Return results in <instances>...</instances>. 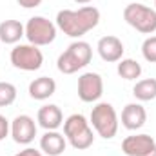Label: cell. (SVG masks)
<instances>
[{"label": "cell", "instance_id": "obj_1", "mask_svg": "<svg viewBox=\"0 0 156 156\" xmlns=\"http://www.w3.org/2000/svg\"><path fill=\"white\" fill-rule=\"evenodd\" d=\"M100 22V11L93 5H83L80 9H62L56 15V27L71 37L80 38L91 29H94Z\"/></svg>", "mask_w": 156, "mask_h": 156}, {"label": "cell", "instance_id": "obj_2", "mask_svg": "<svg viewBox=\"0 0 156 156\" xmlns=\"http://www.w3.org/2000/svg\"><path fill=\"white\" fill-rule=\"evenodd\" d=\"M93 58V49L87 42L76 40L73 42L56 60V67L64 75H73L80 69H83Z\"/></svg>", "mask_w": 156, "mask_h": 156}, {"label": "cell", "instance_id": "obj_3", "mask_svg": "<svg viewBox=\"0 0 156 156\" xmlns=\"http://www.w3.org/2000/svg\"><path fill=\"white\" fill-rule=\"evenodd\" d=\"M64 136L71 147L78 151L89 149L94 142L93 129L83 115H71L67 120H64Z\"/></svg>", "mask_w": 156, "mask_h": 156}, {"label": "cell", "instance_id": "obj_4", "mask_svg": "<svg viewBox=\"0 0 156 156\" xmlns=\"http://www.w3.org/2000/svg\"><path fill=\"white\" fill-rule=\"evenodd\" d=\"M91 125L104 140L115 138L118 133V115L115 107L107 102H100L91 111Z\"/></svg>", "mask_w": 156, "mask_h": 156}, {"label": "cell", "instance_id": "obj_5", "mask_svg": "<svg viewBox=\"0 0 156 156\" xmlns=\"http://www.w3.org/2000/svg\"><path fill=\"white\" fill-rule=\"evenodd\" d=\"M123 20L144 35H153L156 31V9H151L144 4H129L123 9Z\"/></svg>", "mask_w": 156, "mask_h": 156}, {"label": "cell", "instance_id": "obj_6", "mask_svg": "<svg viewBox=\"0 0 156 156\" xmlns=\"http://www.w3.org/2000/svg\"><path fill=\"white\" fill-rule=\"evenodd\" d=\"M11 64L20 71H38L44 64V55L33 44H16L11 49Z\"/></svg>", "mask_w": 156, "mask_h": 156}, {"label": "cell", "instance_id": "obj_7", "mask_svg": "<svg viewBox=\"0 0 156 156\" xmlns=\"http://www.w3.org/2000/svg\"><path fill=\"white\" fill-rule=\"evenodd\" d=\"M24 27H26V38L37 47L49 45L56 38V26L45 16H31Z\"/></svg>", "mask_w": 156, "mask_h": 156}, {"label": "cell", "instance_id": "obj_8", "mask_svg": "<svg viewBox=\"0 0 156 156\" xmlns=\"http://www.w3.org/2000/svg\"><path fill=\"white\" fill-rule=\"evenodd\" d=\"M104 94V80L98 73H83L78 78V98L85 104L98 102Z\"/></svg>", "mask_w": 156, "mask_h": 156}, {"label": "cell", "instance_id": "obj_9", "mask_svg": "<svg viewBox=\"0 0 156 156\" xmlns=\"http://www.w3.org/2000/svg\"><path fill=\"white\" fill-rule=\"evenodd\" d=\"M11 136L20 145H29L37 136V123L29 115H20L11 122Z\"/></svg>", "mask_w": 156, "mask_h": 156}, {"label": "cell", "instance_id": "obj_10", "mask_svg": "<svg viewBox=\"0 0 156 156\" xmlns=\"http://www.w3.org/2000/svg\"><path fill=\"white\" fill-rule=\"evenodd\" d=\"M156 147V142L149 134H133L122 142V153L125 156H144Z\"/></svg>", "mask_w": 156, "mask_h": 156}, {"label": "cell", "instance_id": "obj_11", "mask_svg": "<svg viewBox=\"0 0 156 156\" xmlns=\"http://www.w3.org/2000/svg\"><path fill=\"white\" fill-rule=\"evenodd\" d=\"M96 49H98L100 58H102L104 62H109V64H113V62H120L122 56H123V51H125L122 40L118 38V37H113V35L102 37V38L98 40Z\"/></svg>", "mask_w": 156, "mask_h": 156}, {"label": "cell", "instance_id": "obj_12", "mask_svg": "<svg viewBox=\"0 0 156 156\" xmlns=\"http://www.w3.org/2000/svg\"><path fill=\"white\" fill-rule=\"evenodd\" d=\"M147 122V111L142 104H127L122 111V125L129 131L142 129Z\"/></svg>", "mask_w": 156, "mask_h": 156}, {"label": "cell", "instance_id": "obj_13", "mask_svg": "<svg viewBox=\"0 0 156 156\" xmlns=\"http://www.w3.org/2000/svg\"><path fill=\"white\" fill-rule=\"evenodd\" d=\"M37 122H38L40 127H44L45 131H56L60 125H64L62 109L58 105H55V104L42 105L38 109V115H37Z\"/></svg>", "mask_w": 156, "mask_h": 156}, {"label": "cell", "instance_id": "obj_14", "mask_svg": "<svg viewBox=\"0 0 156 156\" xmlns=\"http://www.w3.org/2000/svg\"><path fill=\"white\" fill-rule=\"evenodd\" d=\"M67 147V140L58 131H45V134L40 138V149L47 156H60Z\"/></svg>", "mask_w": 156, "mask_h": 156}, {"label": "cell", "instance_id": "obj_15", "mask_svg": "<svg viewBox=\"0 0 156 156\" xmlns=\"http://www.w3.org/2000/svg\"><path fill=\"white\" fill-rule=\"evenodd\" d=\"M29 96L33 98V100H47V98H51L53 94H55V91H56V82L53 80V78L49 76H40V78H35L31 83H29Z\"/></svg>", "mask_w": 156, "mask_h": 156}, {"label": "cell", "instance_id": "obj_16", "mask_svg": "<svg viewBox=\"0 0 156 156\" xmlns=\"http://www.w3.org/2000/svg\"><path fill=\"white\" fill-rule=\"evenodd\" d=\"M22 37H26V27L18 20H4L0 24V42L2 44H18Z\"/></svg>", "mask_w": 156, "mask_h": 156}, {"label": "cell", "instance_id": "obj_17", "mask_svg": "<svg viewBox=\"0 0 156 156\" xmlns=\"http://www.w3.org/2000/svg\"><path fill=\"white\" fill-rule=\"evenodd\" d=\"M133 94L140 102L154 100L156 98V80L154 78H144V80L136 82V85L133 87Z\"/></svg>", "mask_w": 156, "mask_h": 156}, {"label": "cell", "instance_id": "obj_18", "mask_svg": "<svg viewBox=\"0 0 156 156\" xmlns=\"http://www.w3.org/2000/svg\"><path fill=\"white\" fill-rule=\"evenodd\" d=\"M116 71L120 78H123V80H136L142 75V66L133 58H122L118 62Z\"/></svg>", "mask_w": 156, "mask_h": 156}, {"label": "cell", "instance_id": "obj_19", "mask_svg": "<svg viewBox=\"0 0 156 156\" xmlns=\"http://www.w3.org/2000/svg\"><path fill=\"white\" fill-rule=\"evenodd\" d=\"M16 100V87L9 82H0V107H7Z\"/></svg>", "mask_w": 156, "mask_h": 156}, {"label": "cell", "instance_id": "obj_20", "mask_svg": "<svg viewBox=\"0 0 156 156\" xmlns=\"http://www.w3.org/2000/svg\"><path fill=\"white\" fill-rule=\"evenodd\" d=\"M142 55L147 62L156 64V37H149L142 44Z\"/></svg>", "mask_w": 156, "mask_h": 156}, {"label": "cell", "instance_id": "obj_21", "mask_svg": "<svg viewBox=\"0 0 156 156\" xmlns=\"http://www.w3.org/2000/svg\"><path fill=\"white\" fill-rule=\"evenodd\" d=\"M9 133H11V125H9V120L4 116V115H0V142H2V140H5Z\"/></svg>", "mask_w": 156, "mask_h": 156}, {"label": "cell", "instance_id": "obj_22", "mask_svg": "<svg viewBox=\"0 0 156 156\" xmlns=\"http://www.w3.org/2000/svg\"><path fill=\"white\" fill-rule=\"evenodd\" d=\"M22 7H26V9H31V7H38L40 4H42V0H16Z\"/></svg>", "mask_w": 156, "mask_h": 156}, {"label": "cell", "instance_id": "obj_23", "mask_svg": "<svg viewBox=\"0 0 156 156\" xmlns=\"http://www.w3.org/2000/svg\"><path fill=\"white\" fill-rule=\"evenodd\" d=\"M15 156H42L38 149H33V147H26L24 151H20V153H16Z\"/></svg>", "mask_w": 156, "mask_h": 156}, {"label": "cell", "instance_id": "obj_24", "mask_svg": "<svg viewBox=\"0 0 156 156\" xmlns=\"http://www.w3.org/2000/svg\"><path fill=\"white\" fill-rule=\"evenodd\" d=\"M73 2H76V4H89V2H93V0H73Z\"/></svg>", "mask_w": 156, "mask_h": 156}, {"label": "cell", "instance_id": "obj_25", "mask_svg": "<svg viewBox=\"0 0 156 156\" xmlns=\"http://www.w3.org/2000/svg\"><path fill=\"white\" fill-rule=\"evenodd\" d=\"M144 156H156V147H154V149H153V151H149L147 154H144Z\"/></svg>", "mask_w": 156, "mask_h": 156}, {"label": "cell", "instance_id": "obj_26", "mask_svg": "<svg viewBox=\"0 0 156 156\" xmlns=\"http://www.w3.org/2000/svg\"><path fill=\"white\" fill-rule=\"evenodd\" d=\"M154 5H156V0H154Z\"/></svg>", "mask_w": 156, "mask_h": 156}]
</instances>
